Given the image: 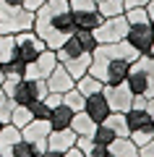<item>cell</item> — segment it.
Listing matches in <instances>:
<instances>
[{
    "label": "cell",
    "mask_w": 154,
    "mask_h": 157,
    "mask_svg": "<svg viewBox=\"0 0 154 157\" xmlns=\"http://www.w3.org/2000/svg\"><path fill=\"white\" fill-rule=\"evenodd\" d=\"M34 32L42 37V42L50 50H58V47L66 45V39L76 32V24H73V13L68 0H44L42 8L34 11Z\"/></svg>",
    "instance_id": "2"
},
{
    "label": "cell",
    "mask_w": 154,
    "mask_h": 157,
    "mask_svg": "<svg viewBox=\"0 0 154 157\" xmlns=\"http://www.w3.org/2000/svg\"><path fill=\"white\" fill-rule=\"evenodd\" d=\"M126 18H128V24H138V21H149V13H146V8H128Z\"/></svg>",
    "instance_id": "34"
},
{
    "label": "cell",
    "mask_w": 154,
    "mask_h": 157,
    "mask_svg": "<svg viewBox=\"0 0 154 157\" xmlns=\"http://www.w3.org/2000/svg\"><path fill=\"white\" fill-rule=\"evenodd\" d=\"M73 13V24H76V29H97L99 24H102V16H99L97 8H92V11H71Z\"/></svg>",
    "instance_id": "17"
},
{
    "label": "cell",
    "mask_w": 154,
    "mask_h": 157,
    "mask_svg": "<svg viewBox=\"0 0 154 157\" xmlns=\"http://www.w3.org/2000/svg\"><path fill=\"white\" fill-rule=\"evenodd\" d=\"M84 102H86V97L81 94V92L73 86V89H68L66 94H63V105H68L73 113H78V110H84Z\"/></svg>",
    "instance_id": "28"
},
{
    "label": "cell",
    "mask_w": 154,
    "mask_h": 157,
    "mask_svg": "<svg viewBox=\"0 0 154 157\" xmlns=\"http://www.w3.org/2000/svg\"><path fill=\"white\" fill-rule=\"evenodd\" d=\"M47 81L44 78H21V81H16L11 89V100L16 102V105H32L34 100H44V94H47Z\"/></svg>",
    "instance_id": "5"
},
{
    "label": "cell",
    "mask_w": 154,
    "mask_h": 157,
    "mask_svg": "<svg viewBox=\"0 0 154 157\" xmlns=\"http://www.w3.org/2000/svg\"><path fill=\"white\" fill-rule=\"evenodd\" d=\"M149 0H126V11L128 8H146Z\"/></svg>",
    "instance_id": "39"
},
{
    "label": "cell",
    "mask_w": 154,
    "mask_h": 157,
    "mask_svg": "<svg viewBox=\"0 0 154 157\" xmlns=\"http://www.w3.org/2000/svg\"><path fill=\"white\" fill-rule=\"evenodd\" d=\"M44 105L52 110V107H58V105H63V94H58V92H47L44 94Z\"/></svg>",
    "instance_id": "37"
},
{
    "label": "cell",
    "mask_w": 154,
    "mask_h": 157,
    "mask_svg": "<svg viewBox=\"0 0 154 157\" xmlns=\"http://www.w3.org/2000/svg\"><path fill=\"white\" fill-rule=\"evenodd\" d=\"M92 139H94V144H102V147H110L112 141L118 139V134L110 128V126H105V123H99L97 128H94V134H92Z\"/></svg>",
    "instance_id": "27"
},
{
    "label": "cell",
    "mask_w": 154,
    "mask_h": 157,
    "mask_svg": "<svg viewBox=\"0 0 154 157\" xmlns=\"http://www.w3.org/2000/svg\"><path fill=\"white\" fill-rule=\"evenodd\" d=\"M146 13H149V21L154 24V0H149V6H146Z\"/></svg>",
    "instance_id": "44"
},
{
    "label": "cell",
    "mask_w": 154,
    "mask_h": 157,
    "mask_svg": "<svg viewBox=\"0 0 154 157\" xmlns=\"http://www.w3.org/2000/svg\"><path fill=\"white\" fill-rule=\"evenodd\" d=\"M24 71H26V63H21L18 58L3 63V73H6L8 81H21V78H24Z\"/></svg>",
    "instance_id": "25"
},
{
    "label": "cell",
    "mask_w": 154,
    "mask_h": 157,
    "mask_svg": "<svg viewBox=\"0 0 154 157\" xmlns=\"http://www.w3.org/2000/svg\"><path fill=\"white\" fill-rule=\"evenodd\" d=\"M107 149H110V157H138V147L131 141V136H118Z\"/></svg>",
    "instance_id": "16"
},
{
    "label": "cell",
    "mask_w": 154,
    "mask_h": 157,
    "mask_svg": "<svg viewBox=\"0 0 154 157\" xmlns=\"http://www.w3.org/2000/svg\"><path fill=\"white\" fill-rule=\"evenodd\" d=\"M66 66V71L73 76V81L76 78H81L84 73H89V66H92V55H81V58H71V60L63 63Z\"/></svg>",
    "instance_id": "20"
},
{
    "label": "cell",
    "mask_w": 154,
    "mask_h": 157,
    "mask_svg": "<svg viewBox=\"0 0 154 157\" xmlns=\"http://www.w3.org/2000/svg\"><path fill=\"white\" fill-rule=\"evenodd\" d=\"M105 126H110L112 131H115L118 136H128L131 134V128H128V118H126V113H118V110H112L110 115L102 121Z\"/></svg>",
    "instance_id": "22"
},
{
    "label": "cell",
    "mask_w": 154,
    "mask_h": 157,
    "mask_svg": "<svg viewBox=\"0 0 154 157\" xmlns=\"http://www.w3.org/2000/svg\"><path fill=\"white\" fill-rule=\"evenodd\" d=\"M149 55H152V58H154V45H152V50H149Z\"/></svg>",
    "instance_id": "47"
},
{
    "label": "cell",
    "mask_w": 154,
    "mask_h": 157,
    "mask_svg": "<svg viewBox=\"0 0 154 157\" xmlns=\"http://www.w3.org/2000/svg\"><path fill=\"white\" fill-rule=\"evenodd\" d=\"M60 157H84V155H81V149H76V147H71V149H66V152H63Z\"/></svg>",
    "instance_id": "41"
},
{
    "label": "cell",
    "mask_w": 154,
    "mask_h": 157,
    "mask_svg": "<svg viewBox=\"0 0 154 157\" xmlns=\"http://www.w3.org/2000/svg\"><path fill=\"white\" fill-rule=\"evenodd\" d=\"M73 37L78 39V45H81L86 52H94L97 39H94V32H92V29H76V32H73Z\"/></svg>",
    "instance_id": "29"
},
{
    "label": "cell",
    "mask_w": 154,
    "mask_h": 157,
    "mask_svg": "<svg viewBox=\"0 0 154 157\" xmlns=\"http://www.w3.org/2000/svg\"><path fill=\"white\" fill-rule=\"evenodd\" d=\"M6 81V73H3V63H0V84Z\"/></svg>",
    "instance_id": "46"
},
{
    "label": "cell",
    "mask_w": 154,
    "mask_h": 157,
    "mask_svg": "<svg viewBox=\"0 0 154 157\" xmlns=\"http://www.w3.org/2000/svg\"><path fill=\"white\" fill-rule=\"evenodd\" d=\"M102 92H105V97H107L110 110H118V113H128V110H131L133 92L128 89L126 81H123V84H110V86H105Z\"/></svg>",
    "instance_id": "11"
},
{
    "label": "cell",
    "mask_w": 154,
    "mask_h": 157,
    "mask_svg": "<svg viewBox=\"0 0 154 157\" xmlns=\"http://www.w3.org/2000/svg\"><path fill=\"white\" fill-rule=\"evenodd\" d=\"M84 113H86L89 118H92L94 123H102L107 115H110V105H107V97L105 92H97V94H89L86 102H84Z\"/></svg>",
    "instance_id": "12"
},
{
    "label": "cell",
    "mask_w": 154,
    "mask_h": 157,
    "mask_svg": "<svg viewBox=\"0 0 154 157\" xmlns=\"http://www.w3.org/2000/svg\"><path fill=\"white\" fill-rule=\"evenodd\" d=\"M13 105H16V102H13L11 97H6L3 92H0V123H11V113H13Z\"/></svg>",
    "instance_id": "31"
},
{
    "label": "cell",
    "mask_w": 154,
    "mask_h": 157,
    "mask_svg": "<svg viewBox=\"0 0 154 157\" xmlns=\"http://www.w3.org/2000/svg\"><path fill=\"white\" fill-rule=\"evenodd\" d=\"M128 118V128L131 131H144V128H154V118L149 115L146 110H138V107H131L126 113Z\"/></svg>",
    "instance_id": "15"
},
{
    "label": "cell",
    "mask_w": 154,
    "mask_h": 157,
    "mask_svg": "<svg viewBox=\"0 0 154 157\" xmlns=\"http://www.w3.org/2000/svg\"><path fill=\"white\" fill-rule=\"evenodd\" d=\"M0 128H3V123H0Z\"/></svg>",
    "instance_id": "49"
},
{
    "label": "cell",
    "mask_w": 154,
    "mask_h": 157,
    "mask_svg": "<svg viewBox=\"0 0 154 157\" xmlns=\"http://www.w3.org/2000/svg\"><path fill=\"white\" fill-rule=\"evenodd\" d=\"M76 89L81 92L84 97H89V94H97V92H102V89H105V84H102L97 76H92V73H84L81 78H76Z\"/></svg>",
    "instance_id": "21"
},
{
    "label": "cell",
    "mask_w": 154,
    "mask_h": 157,
    "mask_svg": "<svg viewBox=\"0 0 154 157\" xmlns=\"http://www.w3.org/2000/svg\"><path fill=\"white\" fill-rule=\"evenodd\" d=\"M50 131H52L50 121H39V118H34V121H29V123L21 128V139H26L29 144H34L39 152H42V149H47Z\"/></svg>",
    "instance_id": "10"
},
{
    "label": "cell",
    "mask_w": 154,
    "mask_h": 157,
    "mask_svg": "<svg viewBox=\"0 0 154 157\" xmlns=\"http://www.w3.org/2000/svg\"><path fill=\"white\" fill-rule=\"evenodd\" d=\"M99 123H94L92 118L86 115L84 110H78V113H73V121H71V128L76 131V136H92L94 134V128H97Z\"/></svg>",
    "instance_id": "18"
},
{
    "label": "cell",
    "mask_w": 154,
    "mask_h": 157,
    "mask_svg": "<svg viewBox=\"0 0 154 157\" xmlns=\"http://www.w3.org/2000/svg\"><path fill=\"white\" fill-rule=\"evenodd\" d=\"M44 81H47V89H50V92H58V94H66L68 89H73V86H76L73 76L66 71V66H63V63H58V66L52 68V73H50Z\"/></svg>",
    "instance_id": "13"
},
{
    "label": "cell",
    "mask_w": 154,
    "mask_h": 157,
    "mask_svg": "<svg viewBox=\"0 0 154 157\" xmlns=\"http://www.w3.org/2000/svg\"><path fill=\"white\" fill-rule=\"evenodd\" d=\"M128 136H131V141H133L136 147H144V144H146V141H149V139L154 136V128H144V131H131Z\"/></svg>",
    "instance_id": "33"
},
{
    "label": "cell",
    "mask_w": 154,
    "mask_h": 157,
    "mask_svg": "<svg viewBox=\"0 0 154 157\" xmlns=\"http://www.w3.org/2000/svg\"><path fill=\"white\" fill-rule=\"evenodd\" d=\"M50 126L52 128H71V121H73V110L68 105H58L52 107V113H50Z\"/></svg>",
    "instance_id": "19"
},
{
    "label": "cell",
    "mask_w": 154,
    "mask_h": 157,
    "mask_svg": "<svg viewBox=\"0 0 154 157\" xmlns=\"http://www.w3.org/2000/svg\"><path fill=\"white\" fill-rule=\"evenodd\" d=\"M126 42H128V45H133L141 55H149V50H152V45H154V24L152 21L128 24Z\"/></svg>",
    "instance_id": "8"
},
{
    "label": "cell",
    "mask_w": 154,
    "mask_h": 157,
    "mask_svg": "<svg viewBox=\"0 0 154 157\" xmlns=\"http://www.w3.org/2000/svg\"><path fill=\"white\" fill-rule=\"evenodd\" d=\"M97 11H99L102 18L123 16V13H126V0H102V3H97Z\"/></svg>",
    "instance_id": "23"
},
{
    "label": "cell",
    "mask_w": 154,
    "mask_h": 157,
    "mask_svg": "<svg viewBox=\"0 0 154 157\" xmlns=\"http://www.w3.org/2000/svg\"><path fill=\"white\" fill-rule=\"evenodd\" d=\"M34 26V13L24 6H11L0 0V34H18Z\"/></svg>",
    "instance_id": "4"
},
{
    "label": "cell",
    "mask_w": 154,
    "mask_h": 157,
    "mask_svg": "<svg viewBox=\"0 0 154 157\" xmlns=\"http://www.w3.org/2000/svg\"><path fill=\"white\" fill-rule=\"evenodd\" d=\"M29 107H32V115H34V118H39V121H47L50 113H52L47 105H44V100H34Z\"/></svg>",
    "instance_id": "32"
},
{
    "label": "cell",
    "mask_w": 154,
    "mask_h": 157,
    "mask_svg": "<svg viewBox=\"0 0 154 157\" xmlns=\"http://www.w3.org/2000/svg\"><path fill=\"white\" fill-rule=\"evenodd\" d=\"M16 58V39L13 34H0V63H8Z\"/></svg>",
    "instance_id": "24"
},
{
    "label": "cell",
    "mask_w": 154,
    "mask_h": 157,
    "mask_svg": "<svg viewBox=\"0 0 154 157\" xmlns=\"http://www.w3.org/2000/svg\"><path fill=\"white\" fill-rule=\"evenodd\" d=\"M13 157H39V149L34 144H29L26 139H18L13 144Z\"/></svg>",
    "instance_id": "30"
},
{
    "label": "cell",
    "mask_w": 154,
    "mask_h": 157,
    "mask_svg": "<svg viewBox=\"0 0 154 157\" xmlns=\"http://www.w3.org/2000/svg\"><path fill=\"white\" fill-rule=\"evenodd\" d=\"M94 147H97V144H94V139H92V136H78V139H76V149H81V155H84V157H89V155H92V152H94Z\"/></svg>",
    "instance_id": "35"
},
{
    "label": "cell",
    "mask_w": 154,
    "mask_h": 157,
    "mask_svg": "<svg viewBox=\"0 0 154 157\" xmlns=\"http://www.w3.org/2000/svg\"><path fill=\"white\" fill-rule=\"evenodd\" d=\"M42 3H44V0H26V3H24V8H26V11H37V8H42Z\"/></svg>",
    "instance_id": "40"
},
{
    "label": "cell",
    "mask_w": 154,
    "mask_h": 157,
    "mask_svg": "<svg viewBox=\"0 0 154 157\" xmlns=\"http://www.w3.org/2000/svg\"><path fill=\"white\" fill-rule=\"evenodd\" d=\"M39 157H60V152H52V149H42Z\"/></svg>",
    "instance_id": "43"
},
{
    "label": "cell",
    "mask_w": 154,
    "mask_h": 157,
    "mask_svg": "<svg viewBox=\"0 0 154 157\" xmlns=\"http://www.w3.org/2000/svg\"><path fill=\"white\" fill-rule=\"evenodd\" d=\"M138 157H154V136L144 147H138Z\"/></svg>",
    "instance_id": "38"
},
{
    "label": "cell",
    "mask_w": 154,
    "mask_h": 157,
    "mask_svg": "<svg viewBox=\"0 0 154 157\" xmlns=\"http://www.w3.org/2000/svg\"><path fill=\"white\" fill-rule=\"evenodd\" d=\"M76 131L73 128H52L50 131V136H47V149H52V152H66V149H71V147H76Z\"/></svg>",
    "instance_id": "14"
},
{
    "label": "cell",
    "mask_w": 154,
    "mask_h": 157,
    "mask_svg": "<svg viewBox=\"0 0 154 157\" xmlns=\"http://www.w3.org/2000/svg\"><path fill=\"white\" fill-rule=\"evenodd\" d=\"M29 121H34V115H32V107H29V105H13L11 123L16 126V128H24V126H26Z\"/></svg>",
    "instance_id": "26"
},
{
    "label": "cell",
    "mask_w": 154,
    "mask_h": 157,
    "mask_svg": "<svg viewBox=\"0 0 154 157\" xmlns=\"http://www.w3.org/2000/svg\"><path fill=\"white\" fill-rule=\"evenodd\" d=\"M6 3H11V6H24L26 0H6Z\"/></svg>",
    "instance_id": "45"
},
{
    "label": "cell",
    "mask_w": 154,
    "mask_h": 157,
    "mask_svg": "<svg viewBox=\"0 0 154 157\" xmlns=\"http://www.w3.org/2000/svg\"><path fill=\"white\" fill-rule=\"evenodd\" d=\"M97 3H102V0H97Z\"/></svg>",
    "instance_id": "48"
},
{
    "label": "cell",
    "mask_w": 154,
    "mask_h": 157,
    "mask_svg": "<svg viewBox=\"0 0 154 157\" xmlns=\"http://www.w3.org/2000/svg\"><path fill=\"white\" fill-rule=\"evenodd\" d=\"M126 84L133 94H144V97L154 94V58L152 55H138L131 63Z\"/></svg>",
    "instance_id": "3"
},
{
    "label": "cell",
    "mask_w": 154,
    "mask_h": 157,
    "mask_svg": "<svg viewBox=\"0 0 154 157\" xmlns=\"http://www.w3.org/2000/svg\"><path fill=\"white\" fill-rule=\"evenodd\" d=\"M71 11H92L97 8V0H68Z\"/></svg>",
    "instance_id": "36"
},
{
    "label": "cell",
    "mask_w": 154,
    "mask_h": 157,
    "mask_svg": "<svg viewBox=\"0 0 154 157\" xmlns=\"http://www.w3.org/2000/svg\"><path fill=\"white\" fill-rule=\"evenodd\" d=\"M58 55L55 50H42L37 58H34L32 63H26V71H24V78H47L50 73H52V68L58 66Z\"/></svg>",
    "instance_id": "9"
},
{
    "label": "cell",
    "mask_w": 154,
    "mask_h": 157,
    "mask_svg": "<svg viewBox=\"0 0 154 157\" xmlns=\"http://www.w3.org/2000/svg\"><path fill=\"white\" fill-rule=\"evenodd\" d=\"M141 52L133 45H128L126 39L123 42H112V45H97L92 52V66H89V73L97 76L105 86L110 84H123L128 76V68L131 63Z\"/></svg>",
    "instance_id": "1"
},
{
    "label": "cell",
    "mask_w": 154,
    "mask_h": 157,
    "mask_svg": "<svg viewBox=\"0 0 154 157\" xmlns=\"http://www.w3.org/2000/svg\"><path fill=\"white\" fill-rule=\"evenodd\" d=\"M13 39H16V58L21 63H32L42 50H47V45L42 42V37H39L34 29H26V32L13 34Z\"/></svg>",
    "instance_id": "7"
},
{
    "label": "cell",
    "mask_w": 154,
    "mask_h": 157,
    "mask_svg": "<svg viewBox=\"0 0 154 157\" xmlns=\"http://www.w3.org/2000/svg\"><path fill=\"white\" fill-rule=\"evenodd\" d=\"M128 34V18L126 13L123 16H110V18H102L97 29H94V39L97 45H112V42H123Z\"/></svg>",
    "instance_id": "6"
},
{
    "label": "cell",
    "mask_w": 154,
    "mask_h": 157,
    "mask_svg": "<svg viewBox=\"0 0 154 157\" xmlns=\"http://www.w3.org/2000/svg\"><path fill=\"white\" fill-rule=\"evenodd\" d=\"M144 110H146L149 115L154 118V94H152V97H146V107H144Z\"/></svg>",
    "instance_id": "42"
}]
</instances>
